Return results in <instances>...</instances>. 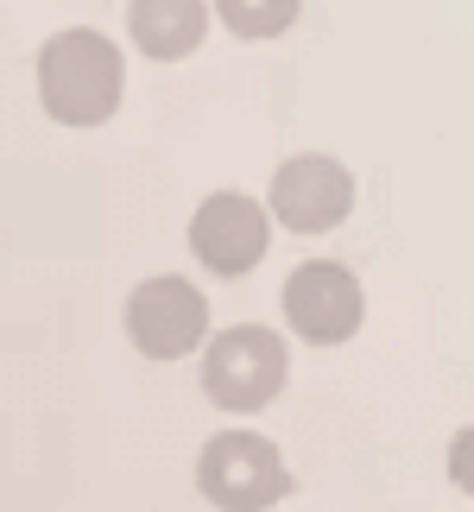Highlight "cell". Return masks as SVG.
<instances>
[{"label": "cell", "instance_id": "obj_1", "mask_svg": "<svg viewBox=\"0 0 474 512\" xmlns=\"http://www.w3.org/2000/svg\"><path fill=\"white\" fill-rule=\"evenodd\" d=\"M127 95V57L108 32L64 26L38 45V102L57 127H108Z\"/></svg>", "mask_w": 474, "mask_h": 512}, {"label": "cell", "instance_id": "obj_2", "mask_svg": "<svg viewBox=\"0 0 474 512\" xmlns=\"http://www.w3.org/2000/svg\"><path fill=\"white\" fill-rule=\"evenodd\" d=\"M285 373H291L285 336L266 323H234L203 342V399L234 411V418L266 411L285 392Z\"/></svg>", "mask_w": 474, "mask_h": 512}, {"label": "cell", "instance_id": "obj_3", "mask_svg": "<svg viewBox=\"0 0 474 512\" xmlns=\"http://www.w3.org/2000/svg\"><path fill=\"white\" fill-rule=\"evenodd\" d=\"M196 487L222 512H260V506L291 500L298 481H291L272 437H260V430H215L203 443V456H196Z\"/></svg>", "mask_w": 474, "mask_h": 512}, {"label": "cell", "instance_id": "obj_4", "mask_svg": "<svg viewBox=\"0 0 474 512\" xmlns=\"http://www.w3.org/2000/svg\"><path fill=\"white\" fill-rule=\"evenodd\" d=\"M209 336V298L177 272H158L127 291V342L146 361H184Z\"/></svg>", "mask_w": 474, "mask_h": 512}, {"label": "cell", "instance_id": "obj_5", "mask_svg": "<svg viewBox=\"0 0 474 512\" xmlns=\"http://www.w3.org/2000/svg\"><path fill=\"white\" fill-rule=\"evenodd\" d=\"M279 304H285L291 336L310 342V348L354 342V329L367 323V291H361V279H354L342 260H304L285 279V298Z\"/></svg>", "mask_w": 474, "mask_h": 512}, {"label": "cell", "instance_id": "obj_6", "mask_svg": "<svg viewBox=\"0 0 474 512\" xmlns=\"http://www.w3.org/2000/svg\"><path fill=\"white\" fill-rule=\"evenodd\" d=\"M266 215L291 234H329L354 215V171L329 152H298L272 171Z\"/></svg>", "mask_w": 474, "mask_h": 512}, {"label": "cell", "instance_id": "obj_7", "mask_svg": "<svg viewBox=\"0 0 474 512\" xmlns=\"http://www.w3.org/2000/svg\"><path fill=\"white\" fill-rule=\"evenodd\" d=\"M266 247H272V215H266V203H253L247 190H215V196H203V209L190 215V253L215 279L253 272L266 260Z\"/></svg>", "mask_w": 474, "mask_h": 512}, {"label": "cell", "instance_id": "obj_8", "mask_svg": "<svg viewBox=\"0 0 474 512\" xmlns=\"http://www.w3.org/2000/svg\"><path fill=\"white\" fill-rule=\"evenodd\" d=\"M209 0H127V38L152 64H184L209 38Z\"/></svg>", "mask_w": 474, "mask_h": 512}, {"label": "cell", "instance_id": "obj_9", "mask_svg": "<svg viewBox=\"0 0 474 512\" xmlns=\"http://www.w3.org/2000/svg\"><path fill=\"white\" fill-rule=\"evenodd\" d=\"M209 7L234 38H253V45H260V38H279V32L298 26L304 0H209Z\"/></svg>", "mask_w": 474, "mask_h": 512}, {"label": "cell", "instance_id": "obj_10", "mask_svg": "<svg viewBox=\"0 0 474 512\" xmlns=\"http://www.w3.org/2000/svg\"><path fill=\"white\" fill-rule=\"evenodd\" d=\"M449 481H456L462 494H474V424L449 437Z\"/></svg>", "mask_w": 474, "mask_h": 512}]
</instances>
